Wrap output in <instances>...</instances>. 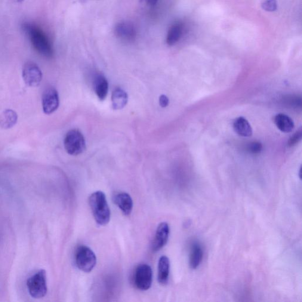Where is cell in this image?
<instances>
[{"instance_id":"cell-1","label":"cell","mask_w":302,"mask_h":302,"mask_svg":"<svg viewBox=\"0 0 302 302\" xmlns=\"http://www.w3.org/2000/svg\"><path fill=\"white\" fill-rule=\"evenodd\" d=\"M23 29L39 53L46 57L53 56V46L47 36L39 27L35 24L27 23L23 24Z\"/></svg>"},{"instance_id":"cell-2","label":"cell","mask_w":302,"mask_h":302,"mask_svg":"<svg viewBox=\"0 0 302 302\" xmlns=\"http://www.w3.org/2000/svg\"><path fill=\"white\" fill-rule=\"evenodd\" d=\"M89 202L97 223L100 226L108 224L110 211L105 194L101 192H95L89 197Z\"/></svg>"},{"instance_id":"cell-3","label":"cell","mask_w":302,"mask_h":302,"mask_svg":"<svg viewBox=\"0 0 302 302\" xmlns=\"http://www.w3.org/2000/svg\"><path fill=\"white\" fill-rule=\"evenodd\" d=\"M27 286L29 294L33 298L45 297L48 293L47 279L45 270H41L27 280Z\"/></svg>"},{"instance_id":"cell-4","label":"cell","mask_w":302,"mask_h":302,"mask_svg":"<svg viewBox=\"0 0 302 302\" xmlns=\"http://www.w3.org/2000/svg\"><path fill=\"white\" fill-rule=\"evenodd\" d=\"M97 257L94 252L86 246H81L77 249L75 263L77 267L83 272H91L97 264Z\"/></svg>"},{"instance_id":"cell-5","label":"cell","mask_w":302,"mask_h":302,"mask_svg":"<svg viewBox=\"0 0 302 302\" xmlns=\"http://www.w3.org/2000/svg\"><path fill=\"white\" fill-rule=\"evenodd\" d=\"M64 146L70 155H78L86 149L85 138L78 129H72L67 132L64 138Z\"/></svg>"},{"instance_id":"cell-6","label":"cell","mask_w":302,"mask_h":302,"mask_svg":"<svg viewBox=\"0 0 302 302\" xmlns=\"http://www.w3.org/2000/svg\"><path fill=\"white\" fill-rule=\"evenodd\" d=\"M134 282L136 287L141 291H147L151 287L152 283V271L149 265H139L135 270Z\"/></svg>"},{"instance_id":"cell-7","label":"cell","mask_w":302,"mask_h":302,"mask_svg":"<svg viewBox=\"0 0 302 302\" xmlns=\"http://www.w3.org/2000/svg\"><path fill=\"white\" fill-rule=\"evenodd\" d=\"M42 72L39 67L32 61H28L23 69V78L24 82L30 87H37L42 82Z\"/></svg>"},{"instance_id":"cell-8","label":"cell","mask_w":302,"mask_h":302,"mask_svg":"<svg viewBox=\"0 0 302 302\" xmlns=\"http://www.w3.org/2000/svg\"><path fill=\"white\" fill-rule=\"evenodd\" d=\"M59 106V97L58 92L54 88L46 89L42 98L43 112L46 115H50L58 109Z\"/></svg>"},{"instance_id":"cell-9","label":"cell","mask_w":302,"mask_h":302,"mask_svg":"<svg viewBox=\"0 0 302 302\" xmlns=\"http://www.w3.org/2000/svg\"><path fill=\"white\" fill-rule=\"evenodd\" d=\"M169 235V227L168 223L160 224L155 233V237L152 242V249L153 252H158L164 248L168 242Z\"/></svg>"},{"instance_id":"cell-10","label":"cell","mask_w":302,"mask_h":302,"mask_svg":"<svg viewBox=\"0 0 302 302\" xmlns=\"http://www.w3.org/2000/svg\"><path fill=\"white\" fill-rule=\"evenodd\" d=\"M114 203L118 206L125 215L131 214L133 209V200L128 193L119 192L114 194L113 196Z\"/></svg>"},{"instance_id":"cell-11","label":"cell","mask_w":302,"mask_h":302,"mask_svg":"<svg viewBox=\"0 0 302 302\" xmlns=\"http://www.w3.org/2000/svg\"><path fill=\"white\" fill-rule=\"evenodd\" d=\"M115 33L120 39L132 41L136 38V30L133 24L129 21H122L115 27Z\"/></svg>"},{"instance_id":"cell-12","label":"cell","mask_w":302,"mask_h":302,"mask_svg":"<svg viewBox=\"0 0 302 302\" xmlns=\"http://www.w3.org/2000/svg\"><path fill=\"white\" fill-rule=\"evenodd\" d=\"M170 269V262L168 257L162 255L160 257L158 263V280L159 284H167Z\"/></svg>"},{"instance_id":"cell-13","label":"cell","mask_w":302,"mask_h":302,"mask_svg":"<svg viewBox=\"0 0 302 302\" xmlns=\"http://www.w3.org/2000/svg\"><path fill=\"white\" fill-rule=\"evenodd\" d=\"M233 129L240 136L249 137L252 134V129L248 120L243 117L237 118L233 123Z\"/></svg>"},{"instance_id":"cell-14","label":"cell","mask_w":302,"mask_h":302,"mask_svg":"<svg viewBox=\"0 0 302 302\" xmlns=\"http://www.w3.org/2000/svg\"><path fill=\"white\" fill-rule=\"evenodd\" d=\"M274 121H275L277 128L284 133H290L295 127L293 120L285 114L280 113L277 115Z\"/></svg>"},{"instance_id":"cell-15","label":"cell","mask_w":302,"mask_h":302,"mask_svg":"<svg viewBox=\"0 0 302 302\" xmlns=\"http://www.w3.org/2000/svg\"><path fill=\"white\" fill-rule=\"evenodd\" d=\"M128 101V95L123 89L116 88L113 91L112 103L114 110H120L124 108L127 104Z\"/></svg>"},{"instance_id":"cell-16","label":"cell","mask_w":302,"mask_h":302,"mask_svg":"<svg viewBox=\"0 0 302 302\" xmlns=\"http://www.w3.org/2000/svg\"><path fill=\"white\" fill-rule=\"evenodd\" d=\"M203 258V251L199 243L194 242L191 248L190 255V266L193 269H196L201 264Z\"/></svg>"},{"instance_id":"cell-17","label":"cell","mask_w":302,"mask_h":302,"mask_svg":"<svg viewBox=\"0 0 302 302\" xmlns=\"http://www.w3.org/2000/svg\"><path fill=\"white\" fill-rule=\"evenodd\" d=\"M94 89L97 97L101 101L104 100L108 92V83L105 77L98 75L94 82Z\"/></svg>"},{"instance_id":"cell-18","label":"cell","mask_w":302,"mask_h":302,"mask_svg":"<svg viewBox=\"0 0 302 302\" xmlns=\"http://www.w3.org/2000/svg\"><path fill=\"white\" fill-rule=\"evenodd\" d=\"M17 119V114L15 111L5 110L0 113V126L3 129H10L16 124Z\"/></svg>"},{"instance_id":"cell-19","label":"cell","mask_w":302,"mask_h":302,"mask_svg":"<svg viewBox=\"0 0 302 302\" xmlns=\"http://www.w3.org/2000/svg\"><path fill=\"white\" fill-rule=\"evenodd\" d=\"M183 33V25L181 23L173 24L168 30L166 36V43L169 46H173L179 41Z\"/></svg>"},{"instance_id":"cell-20","label":"cell","mask_w":302,"mask_h":302,"mask_svg":"<svg viewBox=\"0 0 302 302\" xmlns=\"http://www.w3.org/2000/svg\"><path fill=\"white\" fill-rule=\"evenodd\" d=\"M262 8L267 11H274L277 10V3L276 0H265L262 3Z\"/></svg>"},{"instance_id":"cell-21","label":"cell","mask_w":302,"mask_h":302,"mask_svg":"<svg viewBox=\"0 0 302 302\" xmlns=\"http://www.w3.org/2000/svg\"><path fill=\"white\" fill-rule=\"evenodd\" d=\"M263 146L262 144L258 142H252L251 144H249L248 150L250 152L253 154H257L260 153Z\"/></svg>"},{"instance_id":"cell-22","label":"cell","mask_w":302,"mask_h":302,"mask_svg":"<svg viewBox=\"0 0 302 302\" xmlns=\"http://www.w3.org/2000/svg\"><path fill=\"white\" fill-rule=\"evenodd\" d=\"M302 136V131H298L296 132V133L294 135V136H292L288 142V146L289 147H293L295 146L296 144L299 143L301 140Z\"/></svg>"},{"instance_id":"cell-23","label":"cell","mask_w":302,"mask_h":302,"mask_svg":"<svg viewBox=\"0 0 302 302\" xmlns=\"http://www.w3.org/2000/svg\"><path fill=\"white\" fill-rule=\"evenodd\" d=\"M159 104L162 107H166L168 106L169 100L166 95H162L159 98Z\"/></svg>"},{"instance_id":"cell-24","label":"cell","mask_w":302,"mask_h":302,"mask_svg":"<svg viewBox=\"0 0 302 302\" xmlns=\"http://www.w3.org/2000/svg\"><path fill=\"white\" fill-rule=\"evenodd\" d=\"M158 1V0H145L148 5L151 6L155 5Z\"/></svg>"},{"instance_id":"cell-25","label":"cell","mask_w":302,"mask_h":302,"mask_svg":"<svg viewBox=\"0 0 302 302\" xmlns=\"http://www.w3.org/2000/svg\"><path fill=\"white\" fill-rule=\"evenodd\" d=\"M20 1H22V0H20Z\"/></svg>"}]
</instances>
